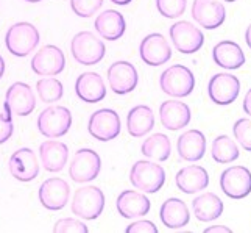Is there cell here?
Returning a JSON list of instances; mask_svg holds the SVG:
<instances>
[{"label":"cell","instance_id":"obj_39","mask_svg":"<svg viewBox=\"0 0 251 233\" xmlns=\"http://www.w3.org/2000/svg\"><path fill=\"white\" fill-rule=\"evenodd\" d=\"M232 230L225 227V226H215V227H207L204 233H231Z\"/></svg>","mask_w":251,"mask_h":233},{"label":"cell","instance_id":"obj_24","mask_svg":"<svg viewBox=\"0 0 251 233\" xmlns=\"http://www.w3.org/2000/svg\"><path fill=\"white\" fill-rule=\"evenodd\" d=\"M176 150L181 160L200 161L206 153V136L200 130H187L178 138Z\"/></svg>","mask_w":251,"mask_h":233},{"label":"cell","instance_id":"obj_2","mask_svg":"<svg viewBox=\"0 0 251 233\" xmlns=\"http://www.w3.org/2000/svg\"><path fill=\"white\" fill-rule=\"evenodd\" d=\"M39 31L30 22H17L8 29L5 46L14 57H27L39 44Z\"/></svg>","mask_w":251,"mask_h":233},{"label":"cell","instance_id":"obj_11","mask_svg":"<svg viewBox=\"0 0 251 233\" xmlns=\"http://www.w3.org/2000/svg\"><path fill=\"white\" fill-rule=\"evenodd\" d=\"M64 66H66V57L63 54V50L53 44H49L39 49L31 59L33 72L42 77H53L61 74L64 71Z\"/></svg>","mask_w":251,"mask_h":233},{"label":"cell","instance_id":"obj_15","mask_svg":"<svg viewBox=\"0 0 251 233\" xmlns=\"http://www.w3.org/2000/svg\"><path fill=\"white\" fill-rule=\"evenodd\" d=\"M108 82L112 92L124 96L136 89L139 75H137L134 64L128 61H116L108 69Z\"/></svg>","mask_w":251,"mask_h":233},{"label":"cell","instance_id":"obj_28","mask_svg":"<svg viewBox=\"0 0 251 233\" xmlns=\"http://www.w3.org/2000/svg\"><path fill=\"white\" fill-rule=\"evenodd\" d=\"M154 127L153 110L147 105H137L129 110L126 116V130L134 138H142L150 133Z\"/></svg>","mask_w":251,"mask_h":233},{"label":"cell","instance_id":"obj_29","mask_svg":"<svg viewBox=\"0 0 251 233\" xmlns=\"http://www.w3.org/2000/svg\"><path fill=\"white\" fill-rule=\"evenodd\" d=\"M192 210L198 221L201 222H212L219 219L223 213V202L214 193H204L197 196L192 201Z\"/></svg>","mask_w":251,"mask_h":233},{"label":"cell","instance_id":"obj_14","mask_svg":"<svg viewBox=\"0 0 251 233\" xmlns=\"http://www.w3.org/2000/svg\"><path fill=\"white\" fill-rule=\"evenodd\" d=\"M3 107L10 108V111L16 116H28L36 108V97L30 88V85L16 82L6 91Z\"/></svg>","mask_w":251,"mask_h":233},{"label":"cell","instance_id":"obj_20","mask_svg":"<svg viewBox=\"0 0 251 233\" xmlns=\"http://www.w3.org/2000/svg\"><path fill=\"white\" fill-rule=\"evenodd\" d=\"M190 108L187 103L181 100H166L159 107L161 124L170 132H176L189 125L190 122Z\"/></svg>","mask_w":251,"mask_h":233},{"label":"cell","instance_id":"obj_41","mask_svg":"<svg viewBox=\"0 0 251 233\" xmlns=\"http://www.w3.org/2000/svg\"><path fill=\"white\" fill-rule=\"evenodd\" d=\"M245 42H247V46L251 49V24L247 27V31H245Z\"/></svg>","mask_w":251,"mask_h":233},{"label":"cell","instance_id":"obj_44","mask_svg":"<svg viewBox=\"0 0 251 233\" xmlns=\"http://www.w3.org/2000/svg\"><path fill=\"white\" fill-rule=\"evenodd\" d=\"M25 2H30V3H38V2H41V0H25Z\"/></svg>","mask_w":251,"mask_h":233},{"label":"cell","instance_id":"obj_35","mask_svg":"<svg viewBox=\"0 0 251 233\" xmlns=\"http://www.w3.org/2000/svg\"><path fill=\"white\" fill-rule=\"evenodd\" d=\"M103 5V0H71L72 11L78 17H92Z\"/></svg>","mask_w":251,"mask_h":233},{"label":"cell","instance_id":"obj_17","mask_svg":"<svg viewBox=\"0 0 251 233\" xmlns=\"http://www.w3.org/2000/svg\"><path fill=\"white\" fill-rule=\"evenodd\" d=\"M10 174L19 182H31L39 175V163L36 153L28 147L16 150L8 161Z\"/></svg>","mask_w":251,"mask_h":233},{"label":"cell","instance_id":"obj_8","mask_svg":"<svg viewBox=\"0 0 251 233\" xmlns=\"http://www.w3.org/2000/svg\"><path fill=\"white\" fill-rule=\"evenodd\" d=\"M122 125H120V117L114 110L101 108L91 115L88 122V132L92 138L99 141H112L120 135Z\"/></svg>","mask_w":251,"mask_h":233},{"label":"cell","instance_id":"obj_10","mask_svg":"<svg viewBox=\"0 0 251 233\" xmlns=\"http://www.w3.org/2000/svg\"><path fill=\"white\" fill-rule=\"evenodd\" d=\"M220 188L229 199H244L251 193V171L245 166H231L220 175Z\"/></svg>","mask_w":251,"mask_h":233},{"label":"cell","instance_id":"obj_45","mask_svg":"<svg viewBox=\"0 0 251 233\" xmlns=\"http://www.w3.org/2000/svg\"><path fill=\"white\" fill-rule=\"evenodd\" d=\"M225 2H236V0H225Z\"/></svg>","mask_w":251,"mask_h":233},{"label":"cell","instance_id":"obj_32","mask_svg":"<svg viewBox=\"0 0 251 233\" xmlns=\"http://www.w3.org/2000/svg\"><path fill=\"white\" fill-rule=\"evenodd\" d=\"M36 91L39 99L44 103H53L63 97L64 88L63 83L55 77H44L36 83Z\"/></svg>","mask_w":251,"mask_h":233},{"label":"cell","instance_id":"obj_36","mask_svg":"<svg viewBox=\"0 0 251 233\" xmlns=\"http://www.w3.org/2000/svg\"><path fill=\"white\" fill-rule=\"evenodd\" d=\"M53 232L55 233H88V226L78 219L64 218L55 222Z\"/></svg>","mask_w":251,"mask_h":233},{"label":"cell","instance_id":"obj_38","mask_svg":"<svg viewBox=\"0 0 251 233\" xmlns=\"http://www.w3.org/2000/svg\"><path fill=\"white\" fill-rule=\"evenodd\" d=\"M126 233H158V227L151 221L141 219L129 224L126 227Z\"/></svg>","mask_w":251,"mask_h":233},{"label":"cell","instance_id":"obj_5","mask_svg":"<svg viewBox=\"0 0 251 233\" xmlns=\"http://www.w3.org/2000/svg\"><path fill=\"white\" fill-rule=\"evenodd\" d=\"M159 86L170 97H187L195 88V77L189 67L173 64L161 74Z\"/></svg>","mask_w":251,"mask_h":233},{"label":"cell","instance_id":"obj_6","mask_svg":"<svg viewBox=\"0 0 251 233\" xmlns=\"http://www.w3.org/2000/svg\"><path fill=\"white\" fill-rule=\"evenodd\" d=\"M72 127V113L69 108L56 105L41 111L38 116V130L46 138H61Z\"/></svg>","mask_w":251,"mask_h":233},{"label":"cell","instance_id":"obj_16","mask_svg":"<svg viewBox=\"0 0 251 233\" xmlns=\"http://www.w3.org/2000/svg\"><path fill=\"white\" fill-rule=\"evenodd\" d=\"M192 17L206 30H215L226 19V10L219 0H194Z\"/></svg>","mask_w":251,"mask_h":233},{"label":"cell","instance_id":"obj_40","mask_svg":"<svg viewBox=\"0 0 251 233\" xmlns=\"http://www.w3.org/2000/svg\"><path fill=\"white\" fill-rule=\"evenodd\" d=\"M244 111L251 116V89H248V92L245 94V99H244Z\"/></svg>","mask_w":251,"mask_h":233},{"label":"cell","instance_id":"obj_30","mask_svg":"<svg viewBox=\"0 0 251 233\" xmlns=\"http://www.w3.org/2000/svg\"><path fill=\"white\" fill-rule=\"evenodd\" d=\"M141 152L144 157L153 161H166L169 160L172 153V143L167 135L164 133H154L149 136L141 146Z\"/></svg>","mask_w":251,"mask_h":233},{"label":"cell","instance_id":"obj_4","mask_svg":"<svg viewBox=\"0 0 251 233\" xmlns=\"http://www.w3.org/2000/svg\"><path fill=\"white\" fill-rule=\"evenodd\" d=\"M72 213L84 221H94L105 208V194L97 186H83L72 197Z\"/></svg>","mask_w":251,"mask_h":233},{"label":"cell","instance_id":"obj_22","mask_svg":"<svg viewBox=\"0 0 251 233\" xmlns=\"http://www.w3.org/2000/svg\"><path fill=\"white\" fill-rule=\"evenodd\" d=\"M75 92L86 103H97L106 97V86L100 74L84 72L75 82Z\"/></svg>","mask_w":251,"mask_h":233},{"label":"cell","instance_id":"obj_12","mask_svg":"<svg viewBox=\"0 0 251 233\" xmlns=\"http://www.w3.org/2000/svg\"><path fill=\"white\" fill-rule=\"evenodd\" d=\"M71 197V186L59 177L47 178L39 186V202L50 211L63 210Z\"/></svg>","mask_w":251,"mask_h":233},{"label":"cell","instance_id":"obj_7","mask_svg":"<svg viewBox=\"0 0 251 233\" xmlns=\"http://www.w3.org/2000/svg\"><path fill=\"white\" fill-rule=\"evenodd\" d=\"M100 169V155L92 149H80L75 152L69 166V175L76 183H88L99 177Z\"/></svg>","mask_w":251,"mask_h":233},{"label":"cell","instance_id":"obj_37","mask_svg":"<svg viewBox=\"0 0 251 233\" xmlns=\"http://www.w3.org/2000/svg\"><path fill=\"white\" fill-rule=\"evenodd\" d=\"M5 108V113H0V144L6 143L10 138L13 136L14 132V125H13V113L10 111V108Z\"/></svg>","mask_w":251,"mask_h":233},{"label":"cell","instance_id":"obj_9","mask_svg":"<svg viewBox=\"0 0 251 233\" xmlns=\"http://www.w3.org/2000/svg\"><path fill=\"white\" fill-rule=\"evenodd\" d=\"M170 38L175 49L184 55L198 52L204 44V34L189 21H179L170 27Z\"/></svg>","mask_w":251,"mask_h":233},{"label":"cell","instance_id":"obj_26","mask_svg":"<svg viewBox=\"0 0 251 233\" xmlns=\"http://www.w3.org/2000/svg\"><path fill=\"white\" fill-rule=\"evenodd\" d=\"M212 59L217 66L228 69V71H234L245 64V54L237 42L220 41L212 49Z\"/></svg>","mask_w":251,"mask_h":233},{"label":"cell","instance_id":"obj_42","mask_svg":"<svg viewBox=\"0 0 251 233\" xmlns=\"http://www.w3.org/2000/svg\"><path fill=\"white\" fill-rule=\"evenodd\" d=\"M3 74H5V59L0 55V79L3 77Z\"/></svg>","mask_w":251,"mask_h":233},{"label":"cell","instance_id":"obj_19","mask_svg":"<svg viewBox=\"0 0 251 233\" xmlns=\"http://www.w3.org/2000/svg\"><path fill=\"white\" fill-rule=\"evenodd\" d=\"M116 206L122 218L134 219L145 216L150 211L151 204L144 193L134 191V189H125L117 196Z\"/></svg>","mask_w":251,"mask_h":233},{"label":"cell","instance_id":"obj_33","mask_svg":"<svg viewBox=\"0 0 251 233\" xmlns=\"http://www.w3.org/2000/svg\"><path fill=\"white\" fill-rule=\"evenodd\" d=\"M187 0H156V8L159 14L167 19H176L186 11Z\"/></svg>","mask_w":251,"mask_h":233},{"label":"cell","instance_id":"obj_18","mask_svg":"<svg viewBox=\"0 0 251 233\" xmlns=\"http://www.w3.org/2000/svg\"><path fill=\"white\" fill-rule=\"evenodd\" d=\"M142 61L149 66H161L172 58V49L161 33L147 34L139 46Z\"/></svg>","mask_w":251,"mask_h":233},{"label":"cell","instance_id":"obj_25","mask_svg":"<svg viewBox=\"0 0 251 233\" xmlns=\"http://www.w3.org/2000/svg\"><path fill=\"white\" fill-rule=\"evenodd\" d=\"M159 218L167 229L178 230L189 224L190 213L184 201L178 199V197H170V199H167L161 205Z\"/></svg>","mask_w":251,"mask_h":233},{"label":"cell","instance_id":"obj_31","mask_svg":"<svg viewBox=\"0 0 251 233\" xmlns=\"http://www.w3.org/2000/svg\"><path fill=\"white\" fill-rule=\"evenodd\" d=\"M211 155L215 163H219V165H226V163H232L239 158L240 150L232 138H229L226 135H220L212 141Z\"/></svg>","mask_w":251,"mask_h":233},{"label":"cell","instance_id":"obj_3","mask_svg":"<svg viewBox=\"0 0 251 233\" xmlns=\"http://www.w3.org/2000/svg\"><path fill=\"white\" fill-rule=\"evenodd\" d=\"M71 54L76 63L92 66L101 61L106 54V47L92 31H80L72 38Z\"/></svg>","mask_w":251,"mask_h":233},{"label":"cell","instance_id":"obj_43","mask_svg":"<svg viewBox=\"0 0 251 233\" xmlns=\"http://www.w3.org/2000/svg\"><path fill=\"white\" fill-rule=\"evenodd\" d=\"M111 2L116 5H128V3H131L133 0H111Z\"/></svg>","mask_w":251,"mask_h":233},{"label":"cell","instance_id":"obj_27","mask_svg":"<svg viewBox=\"0 0 251 233\" xmlns=\"http://www.w3.org/2000/svg\"><path fill=\"white\" fill-rule=\"evenodd\" d=\"M94 27L101 38L108 41H116L124 36L126 24L122 13L116 10H106L97 16V19L94 22Z\"/></svg>","mask_w":251,"mask_h":233},{"label":"cell","instance_id":"obj_1","mask_svg":"<svg viewBox=\"0 0 251 233\" xmlns=\"http://www.w3.org/2000/svg\"><path fill=\"white\" fill-rule=\"evenodd\" d=\"M129 182L131 185L147 194H154L166 183V171L158 163L149 160L136 161L129 171Z\"/></svg>","mask_w":251,"mask_h":233},{"label":"cell","instance_id":"obj_21","mask_svg":"<svg viewBox=\"0 0 251 233\" xmlns=\"http://www.w3.org/2000/svg\"><path fill=\"white\" fill-rule=\"evenodd\" d=\"M176 188L184 194L200 193L209 185V174L203 166L189 165L181 168L175 175Z\"/></svg>","mask_w":251,"mask_h":233},{"label":"cell","instance_id":"obj_23","mask_svg":"<svg viewBox=\"0 0 251 233\" xmlns=\"http://www.w3.org/2000/svg\"><path fill=\"white\" fill-rule=\"evenodd\" d=\"M42 168L49 172H61L69 160V147L56 140H47L39 146Z\"/></svg>","mask_w":251,"mask_h":233},{"label":"cell","instance_id":"obj_13","mask_svg":"<svg viewBox=\"0 0 251 233\" xmlns=\"http://www.w3.org/2000/svg\"><path fill=\"white\" fill-rule=\"evenodd\" d=\"M240 82L236 75L231 74H215L207 83L209 99L217 105H231L239 97Z\"/></svg>","mask_w":251,"mask_h":233},{"label":"cell","instance_id":"obj_34","mask_svg":"<svg viewBox=\"0 0 251 233\" xmlns=\"http://www.w3.org/2000/svg\"><path fill=\"white\" fill-rule=\"evenodd\" d=\"M232 133L242 147L251 152V119L242 117L236 120V124L232 125Z\"/></svg>","mask_w":251,"mask_h":233}]
</instances>
